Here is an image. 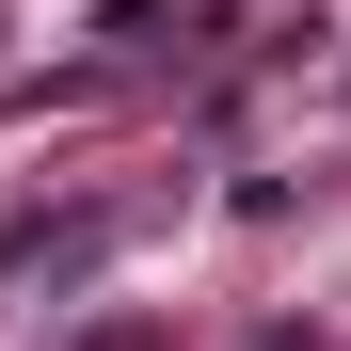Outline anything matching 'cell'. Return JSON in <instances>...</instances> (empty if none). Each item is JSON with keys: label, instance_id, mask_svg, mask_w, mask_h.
I'll return each instance as SVG.
<instances>
[{"label": "cell", "instance_id": "1", "mask_svg": "<svg viewBox=\"0 0 351 351\" xmlns=\"http://www.w3.org/2000/svg\"><path fill=\"white\" fill-rule=\"evenodd\" d=\"M80 351H160V319H96V335H80Z\"/></svg>", "mask_w": 351, "mask_h": 351}]
</instances>
